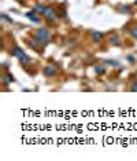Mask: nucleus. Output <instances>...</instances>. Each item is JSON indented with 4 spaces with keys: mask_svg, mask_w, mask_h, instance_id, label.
I'll return each mask as SVG.
<instances>
[{
    "mask_svg": "<svg viewBox=\"0 0 137 161\" xmlns=\"http://www.w3.org/2000/svg\"><path fill=\"white\" fill-rule=\"evenodd\" d=\"M11 54H12V55H14V56H16L18 59H19V58H22V56L25 55L24 50L21 48V47H18V45H15V47H14V48L11 50Z\"/></svg>",
    "mask_w": 137,
    "mask_h": 161,
    "instance_id": "4",
    "label": "nucleus"
},
{
    "mask_svg": "<svg viewBox=\"0 0 137 161\" xmlns=\"http://www.w3.org/2000/svg\"><path fill=\"white\" fill-rule=\"evenodd\" d=\"M128 8H129L128 6H123V7H121V10H119V11H121V12H125V14H129L130 10H128Z\"/></svg>",
    "mask_w": 137,
    "mask_h": 161,
    "instance_id": "15",
    "label": "nucleus"
},
{
    "mask_svg": "<svg viewBox=\"0 0 137 161\" xmlns=\"http://www.w3.org/2000/svg\"><path fill=\"white\" fill-rule=\"evenodd\" d=\"M95 72L98 73V74H104L106 73V68L103 65H96L95 66Z\"/></svg>",
    "mask_w": 137,
    "mask_h": 161,
    "instance_id": "10",
    "label": "nucleus"
},
{
    "mask_svg": "<svg viewBox=\"0 0 137 161\" xmlns=\"http://www.w3.org/2000/svg\"><path fill=\"white\" fill-rule=\"evenodd\" d=\"M60 18H63V19H66V18H67V12H66V10H62V12H60Z\"/></svg>",
    "mask_w": 137,
    "mask_h": 161,
    "instance_id": "18",
    "label": "nucleus"
},
{
    "mask_svg": "<svg viewBox=\"0 0 137 161\" xmlns=\"http://www.w3.org/2000/svg\"><path fill=\"white\" fill-rule=\"evenodd\" d=\"M130 36L133 37V39H137V25L134 26V28L130 29Z\"/></svg>",
    "mask_w": 137,
    "mask_h": 161,
    "instance_id": "12",
    "label": "nucleus"
},
{
    "mask_svg": "<svg viewBox=\"0 0 137 161\" xmlns=\"http://www.w3.org/2000/svg\"><path fill=\"white\" fill-rule=\"evenodd\" d=\"M44 73V76H47V77H52L56 74V69H55V66H45L43 70Z\"/></svg>",
    "mask_w": 137,
    "mask_h": 161,
    "instance_id": "3",
    "label": "nucleus"
},
{
    "mask_svg": "<svg viewBox=\"0 0 137 161\" xmlns=\"http://www.w3.org/2000/svg\"><path fill=\"white\" fill-rule=\"evenodd\" d=\"M45 10H47V7H45L44 4H36L34 7H33V11L37 12V14H41V15L44 14V11H45Z\"/></svg>",
    "mask_w": 137,
    "mask_h": 161,
    "instance_id": "6",
    "label": "nucleus"
},
{
    "mask_svg": "<svg viewBox=\"0 0 137 161\" xmlns=\"http://www.w3.org/2000/svg\"><path fill=\"white\" fill-rule=\"evenodd\" d=\"M19 62L22 65H24V66H27V65H30L32 64V58L29 55H26V54H25L24 56H22V58H19Z\"/></svg>",
    "mask_w": 137,
    "mask_h": 161,
    "instance_id": "7",
    "label": "nucleus"
},
{
    "mask_svg": "<svg viewBox=\"0 0 137 161\" xmlns=\"http://www.w3.org/2000/svg\"><path fill=\"white\" fill-rule=\"evenodd\" d=\"M110 43L113 45H121V39L118 36H111L110 37Z\"/></svg>",
    "mask_w": 137,
    "mask_h": 161,
    "instance_id": "9",
    "label": "nucleus"
},
{
    "mask_svg": "<svg viewBox=\"0 0 137 161\" xmlns=\"http://www.w3.org/2000/svg\"><path fill=\"white\" fill-rule=\"evenodd\" d=\"M43 15L48 22H55V21L58 19V14H56V11H55L54 7H47V10L44 11Z\"/></svg>",
    "mask_w": 137,
    "mask_h": 161,
    "instance_id": "2",
    "label": "nucleus"
},
{
    "mask_svg": "<svg viewBox=\"0 0 137 161\" xmlns=\"http://www.w3.org/2000/svg\"><path fill=\"white\" fill-rule=\"evenodd\" d=\"M1 18H3L4 21H7V22H11V24H12V19H11V18H10L8 15H6V14H1Z\"/></svg>",
    "mask_w": 137,
    "mask_h": 161,
    "instance_id": "16",
    "label": "nucleus"
},
{
    "mask_svg": "<svg viewBox=\"0 0 137 161\" xmlns=\"http://www.w3.org/2000/svg\"><path fill=\"white\" fill-rule=\"evenodd\" d=\"M36 39H39L43 44H47L48 41H49V39H51V33H49V30L45 28L43 29H39V30H36V35H34Z\"/></svg>",
    "mask_w": 137,
    "mask_h": 161,
    "instance_id": "1",
    "label": "nucleus"
},
{
    "mask_svg": "<svg viewBox=\"0 0 137 161\" xmlns=\"http://www.w3.org/2000/svg\"><path fill=\"white\" fill-rule=\"evenodd\" d=\"M8 81H14L12 76H11V74H3V83H4V84H7Z\"/></svg>",
    "mask_w": 137,
    "mask_h": 161,
    "instance_id": "11",
    "label": "nucleus"
},
{
    "mask_svg": "<svg viewBox=\"0 0 137 161\" xmlns=\"http://www.w3.org/2000/svg\"><path fill=\"white\" fill-rule=\"evenodd\" d=\"M107 64H110V65H111V66H115V68H117V66H119V64H118L117 61H108Z\"/></svg>",
    "mask_w": 137,
    "mask_h": 161,
    "instance_id": "17",
    "label": "nucleus"
},
{
    "mask_svg": "<svg viewBox=\"0 0 137 161\" xmlns=\"http://www.w3.org/2000/svg\"><path fill=\"white\" fill-rule=\"evenodd\" d=\"M126 59L129 61L130 64H136V58H134L133 55H128V56H126Z\"/></svg>",
    "mask_w": 137,
    "mask_h": 161,
    "instance_id": "13",
    "label": "nucleus"
},
{
    "mask_svg": "<svg viewBox=\"0 0 137 161\" xmlns=\"http://www.w3.org/2000/svg\"><path fill=\"white\" fill-rule=\"evenodd\" d=\"M132 87H130V90L132 91H137V80H134V81H132Z\"/></svg>",
    "mask_w": 137,
    "mask_h": 161,
    "instance_id": "14",
    "label": "nucleus"
},
{
    "mask_svg": "<svg viewBox=\"0 0 137 161\" xmlns=\"http://www.w3.org/2000/svg\"><path fill=\"white\" fill-rule=\"evenodd\" d=\"M92 39H93V41H96V43H98L99 40H102V39H103V33L102 32H98V30H95V32H92Z\"/></svg>",
    "mask_w": 137,
    "mask_h": 161,
    "instance_id": "8",
    "label": "nucleus"
},
{
    "mask_svg": "<svg viewBox=\"0 0 137 161\" xmlns=\"http://www.w3.org/2000/svg\"><path fill=\"white\" fill-rule=\"evenodd\" d=\"M26 17H27V18H29V19L32 21V22H34V24H40V22H41V19H40L39 17L36 15V12H34V11L27 12V14H26Z\"/></svg>",
    "mask_w": 137,
    "mask_h": 161,
    "instance_id": "5",
    "label": "nucleus"
},
{
    "mask_svg": "<svg viewBox=\"0 0 137 161\" xmlns=\"http://www.w3.org/2000/svg\"><path fill=\"white\" fill-rule=\"evenodd\" d=\"M136 6H137V0H136Z\"/></svg>",
    "mask_w": 137,
    "mask_h": 161,
    "instance_id": "19",
    "label": "nucleus"
}]
</instances>
